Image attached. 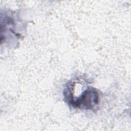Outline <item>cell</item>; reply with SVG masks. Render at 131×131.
Returning a JSON list of instances; mask_svg holds the SVG:
<instances>
[{
  "label": "cell",
  "instance_id": "cell-1",
  "mask_svg": "<svg viewBox=\"0 0 131 131\" xmlns=\"http://www.w3.org/2000/svg\"><path fill=\"white\" fill-rule=\"evenodd\" d=\"M74 107L81 109L92 110L99 102V95L98 91L94 88H87L78 97L68 101Z\"/></svg>",
  "mask_w": 131,
  "mask_h": 131
}]
</instances>
